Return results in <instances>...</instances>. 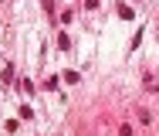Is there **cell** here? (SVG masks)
Instances as JSON below:
<instances>
[{
  "instance_id": "cell-1",
  "label": "cell",
  "mask_w": 159,
  "mask_h": 136,
  "mask_svg": "<svg viewBox=\"0 0 159 136\" xmlns=\"http://www.w3.org/2000/svg\"><path fill=\"white\" fill-rule=\"evenodd\" d=\"M119 136H132V126H122V129H119Z\"/></svg>"
}]
</instances>
